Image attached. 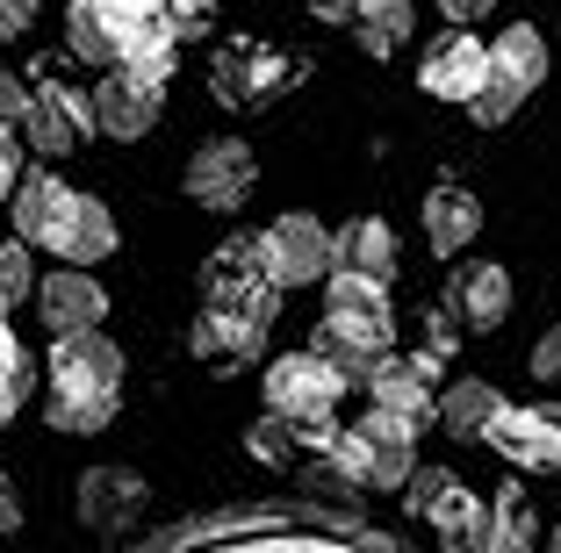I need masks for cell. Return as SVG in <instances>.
<instances>
[{
  "mask_svg": "<svg viewBox=\"0 0 561 553\" xmlns=\"http://www.w3.org/2000/svg\"><path fill=\"white\" fill-rule=\"evenodd\" d=\"M518 546H533V510L518 488H496L490 496V553H518Z\"/></svg>",
  "mask_w": 561,
  "mask_h": 553,
  "instance_id": "484cf974",
  "label": "cell"
},
{
  "mask_svg": "<svg viewBox=\"0 0 561 553\" xmlns=\"http://www.w3.org/2000/svg\"><path fill=\"white\" fill-rule=\"evenodd\" d=\"M108 252H116V216L101 209L94 195H80V201H72L66 238H58V260H66V266H94V260H108Z\"/></svg>",
  "mask_w": 561,
  "mask_h": 553,
  "instance_id": "e0dca14e",
  "label": "cell"
},
{
  "mask_svg": "<svg viewBox=\"0 0 561 553\" xmlns=\"http://www.w3.org/2000/svg\"><path fill=\"white\" fill-rule=\"evenodd\" d=\"M482 72H490V44L468 36V22H454L446 36H432L425 58H417V87H425L432 101H468L482 87Z\"/></svg>",
  "mask_w": 561,
  "mask_h": 553,
  "instance_id": "5b68a950",
  "label": "cell"
},
{
  "mask_svg": "<svg viewBox=\"0 0 561 553\" xmlns=\"http://www.w3.org/2000/svg\"><path fill=\"white\" fill-rule=\"evenodd\" d=\"M360 488H367V482H360V474H353L339 453H324L310 474H302V496H310V504H324V510H353V504H360Z\"/></svg>",
  "mask_w": 561,
  "mask_h": 553,
  "instance_id": "d4e9b609",
  "label": "cell"
},
{
  "mask_svg": "<svg viewBox=\"0 0 561 553\" xmlns=\"http://www.w3.org/2000/svg\"><path fill=\"white\" fill-rule=\"evenodd\" d=\"M159 94L165 87H151V80H137L130 66H108V80L94 87V130H108V137H151V123H159Z\"/></svg>",
  "mask_w": 561,
  "mask_h": 553,
  "instance_id": "8fae6325",
  "label": "cell"
},
{
  "mask_svg": "<svg viewBox=\"0 0 561 553\" xmlns=\"http://www.w3.org/2000/svg\"><path fill=\"white\" fill-rule=\"evenodd\" d=\"M446 310H454L461 331H496L504 316H512V274L490 266V260L454 266V280H446Z\"/></svg>",
  "mask_w": 561,
  "mask_h": 553,
  "instance_id": "7c38bea8",
  "label": "cell"
},
{
  "mask_svg": "<svg viewBox=\"0 0 561 553\" xmlns=\"http://www.w3.org/2000/svg\"><path fill=\"white\" fill-rule=\"evenodd\" d=\"M331 266H353V274H375V280H397V230L381 216H360L331 238Z\"/></svg>",
  "mask_w": 561,
  "mask_h": 553,
  "instance_id": "9a60e30c",
  "label": "cell"
},
{
  "mask_svg": "<svg viewBox=\"0 0 561 553\" xmlns=\"http://www.w3.org/2000/svg\"><path fill=\"white\" fill-rule=\"evenodd\" d=\"M425 518L439 525L446 546H482V553H490V496H468V488L454 482V488L439 496V504L425 510Z\"/></svg>",
  "mask_w": 561,
  "mask_h": 553,
  "instance_id": "ffe728a7",
  "label": "cell"
},
{
  "mask_svg": "<svg viewBox=\"0 0 561 553\" xmlns=\"http://www.w3.org/2000/svg\"><path fill=\"white\" fill-rule=\"evenodd\" d=\"M0 395H8V403L30 395V359H22V345H15V331H8V324H0Z\"/></svg>",
  "mask_w": 561,
  "mask_h": 553,
  "instance_id": "d6a6232c",
  "label": "cell"
},
{
  "mask_svg": "<svg viewBox=\"0 0 561 553\" xmlns=\"http://www.w3.org/2000/svg\"><path fill=\"white\" fill-rule=\"evenodd\" d=\"M36 310H44L50 338H58V331H87V324L108 316V288H101L87 266H58L50 280H36Z\"/></svg>",
  "mask_w": 561,
  "mask_h": 553,
  "instance_id": "4fadbf2b",
  "label": "cell"
},
{
  "mask_svg": "<svg viewBox=\"0 0 561 553\" xmlns=\"http://www.w3.org/2000/svg\"><path fill=\"white\" fill-rule=\"evenodd\" d=\"M15 180H22V151H15V123H0V201L15 195Z\"/></svg>",
  "mask_w": 561,
  "mask_h": 553,
  "instance_id": "e575fe53",
  "label": "cell"
},
{
  "mask_svg": "<svg viewBox=\"0 0 561 553\" xmlns=\"http://www.w3.org/2000/svg\"><path fill=\"white\" fill-rule=\"evenodd\" d=\"M490 446L512 468H540V474H554L561 468V410H496L490 417Z\"/></svg>",
  "mask_w": 561,
  "mask_h": 553,
  "instance_id": "30bf717a",
  "label": "cell"
},
{
  "mask_svg": "<svg viewBox=\"0 0 561 553\" xmlns=\"http://www.w3.org/2000/svg\"><path fill=\"white\" fill-rule=\"evenodd\" d=\"M324 288H331V324L346 331V338L375 345V353H389V280L353 274V266H331Z\"/></svg>",
  "mask_w": 561,
  "mask_h": 553,
  "instance_id": "8992f818",
  "label": "cell"
},
{
  "mask_svg": "<svg viewBox=\"0 0 561 553\" xmlns=\"http://www.w3.org/2000/svg\"><path fill=\"white\" fill-rule=\"evenodd\" d=\"M432 367H439V353H381L375 375H367V395H375L381 410H397V417H411L417 431H425L432 417H439V403H432Z\"/></svg>",
  "mask_w": 561,
  "mask_h": 553,
  "instance_id": "ba28073f",
  "label": "cell"
},
{
  "mask_svg": "<svg viewBox=\"0 0 561 553\" xmlns=\"http://www.w3.org/2000/svg\"><path fill=\"white\" fill-rule=\"evenodd\" d=\"M30 22H36V0H0V44L8 36H30Z\"/></svg>",
  "mask_w": 561,
  "mask_h": 553,
  "instance_id": "d590c367",
  "label": "cell"
},
{
  "mask_svg": "<svg viewBox=\"0 0 561 553\" xmlns=\"http://www.w3.org/2000/svg\"><path fill=\"white\" fill-rule=\"evenodd\" d=\"M476 230H482V201L468 195V187H439V195L425 201V244H432V252L454 260V252H468Z\"/></svg>",
  "mask_w": 561,
  "mask_h": 553,
  "instance_id": "2e32d148",
  "label": "cell"
},
{
  "mask_svg": "<svg viewBox=\"0 0 561 553\" xmlns=\"http://www.w3.org/2000/svg\"><path fill=\"white\" fill-rule=\"evenodd\" d=\"M94 8H101V22L116 30V50L137 44L145 30H173V22H165V0H94Z\"/></svg>",
  "mask_w": 561,
  "mask_h": 553,
  "instance_id": "83f0119b",
  "label": "cell"
},
{
  "mask_svg": "<svg viewBox=\"0 0 561 553\" xmlns=\"http://www.w3.org/2000/svg\"><path fill=\"white\" fill-rule=\"evenodd\" d=\"M439 8H446V22H468V30L490 15V0H439Z\"/></svg>",
  "mask_w": 561,
  "mask_h": 553,
  "instance_id": "f35d334b",
  "label": "cell"
},
{
  "mask_svg": "<svg viewBox=\"0 0 561 553\" xmlns=\"http://www.w3.org/2000/svg\"><path fill=\"white\" fill-rule=\"evenodd\" d=\"M252 180H260V165H252V151L238 145V137H209V145L187 159V195H195L202 209H238V201L252 195Z\"/></svg>",
  "mask_w": 561,
  "mask_h": 553,
  "instance_id": "52a82bcc",
  "label": "cell"
},
{
  "mask_svg": "<svg viewBox=\"0 0 561 553\" xmlns=\"http://www.w3.org/2000/svg\"><path fill=\"white\" fill-rule=\"evenodd\" d=\"M22 130H30V151L44 159H66L94 137V101L72 94V87H50V94H30V115H22Z\"/></svg>",
  "mask_w": 561,
  "mask_h": 553,
  "instance_id": "9c48e42d",
  "label": "cell"
},
{
  "mask_svg": "<svg viewBox=\"0 0 561 553\" xmlns=\"http://www.w3.org/2000/svg\"><path fill=\"white\" fill-rule=\"evenodd\" d=\"M302 8H310V15H324V22H353V8H360V0H302Z\"/></svg>",
  "mask_w": 561,
  "mask_h": 553,
  "instance_id": "ab89813d",
  "label": "cell"
},
{
  "mask_svg": "<svg viewBox=\"0 0 561 553\" xmlns=\"http://www.w3.org/2000/svg\"><path fill=\"white\" fill-rule=\"evenodd\" d=\"M324 453H339L353 474H360L367 488H403V474L417 468V424L397 417V410H367L353 431H339V439L324 446Z\"/></svg>",
  "mask_w": 561,
  "mask_h": 553,
  "instance_id": "6da1fadb",
  "label": "cell"
},
{
  "mask_svg": "<svg viewBox=\"0 0 561 553\" xmlns=\"http://www.w3.org/2000/svg\"><path fill=\"white\" fill-rule=\"evenodd\" d=\"M30 295H36V266H30V244H8V238H0V316H8V310H15V302H30Z\"/></svg>",
  "mask_w": 561,
  "mask_h": 553,
  "instance_id": "4dcf8cb0",
  "label": "cell"
},
{
  "mask_svg": "<svg viewBox=\"0 0 561 553\" xmlns=\"http://www.w3.org/2000/svg\"><path fill=\"white\" fill-rule=\"evenodd\" d=\"M554 546H561V532H554Z\"/></svg>",
  "mask_w": 561,
  "mask_h": 553,
  "instance_id": "7bdbcfd3",
  "label": "cell"
},
{
  "mask_svg": "<svg viewBox=\"0 0 561 553\" xmlns=\"http://www.w3.org/2000/svg\"><path fill=\"white\" fill-rule=\"evenodd\" d=\"M145 504V482L137 474H116V468H101V474H87V525H101V532H116L130 510Z\"/></svg>",
  "mask_w": 561,
  "mask_h": 553,
  "instance_id": "44dd1931",
  "label": "cell"
},
{
  "mask_svg": "<svg viewBox=\"0 0 561 553\" xmlns=\"http://www.w3.org/2000/svg\"><path fill=\"white\" fill-rule=\"evenodd\" d=\"M339 395H346V375H339L324 353H280L274 367H266V403H274L280 417H296V424L331 417Z\"/></svg>",
  "mask_w": 561,
  "mask_h": 553,
  "instance_id": "7a4b0ae2",
  "label": "cell"
},
{
  "mask_svg": "<svg viewBox=\"0 0 561 553\" xmlns=\"http://www.w3.org/2000/svg\"><path fill=\"white\" fill-rule=\"evenodd\" d=\"M533 375H540V381H561V324L533 345Z\"/></svg>",
  "mask_w": 561,
  "mask_h": 553,
  "instance_id": "8d00e7d4",
  "label": "cell"
},
{
  "mask_svg": "<svg viewBox=\"0 0 561 553\" xmlns=\"http://www.w3.org/2000/svg\"><path fill=\"white\" fill-rule=\"evenodd\" d=\"M310 353H324L331 359V367H339V375H346V381H367V375H375V345H360V338H346V331H339V324H331V316H324V324H317V345H310Z\"/></svg>",
  "mask_w": 561,
  "mask_h": 553,
  "instance_id": "f1b7e54d",
  "label": "cell"
},
{
  "mask_svg": "<svg viewBox=\"0 0 561 553\" xmlns=\"http://www.w3.org/2000/svg\"><path fill=\"white\" fill-rule=\"evenodd\" d=\"M123 389V353L101 338L94 324L87 331H58L50 345V395H116Z\"/></svg>",
  "mask_w": 561,
  "mask_h": 553,
  "instance_id": "277c9868",
  "label": "cell"
},
{
  "mask_svg": "<svg viewBox=\"0 0 561 553\" xmlns=\"http://www.w3.org/2000/svg\"><path fill=\"white\" fill-rule=\"evenodd\" d=\"M260 274L274 280V288H310V280H324L331 274V230L317 223V216H280V223H266Z\"/></svg>",
  "mask_w": 561,
  "mask_h": 553,
  "instance_id": "3957f363",
  "label": "cell"
},
{
  "mask_svg": "<svg viewBox=\"0 0 561 553\" xmlns=\"http://www.w3.org/2000/svg\"><path fill=\"white\" fill-rule=\"evenodd\" d=\"M22 115H30V94H22L15 72H0V123H15V130H22Z\"/></svg>",
  "mask_w": 561,
  "mask_h": 553,
  "instance_id": "74e56055",
  "label": "cell"
},
{
  "mask_svg": "<svg viewBox=\"0 0 561 553\" xmlns=\"http://www.w3.org/2000/svg\"><path fill=\"white\" fill-rule=\"evenodd\" d=\"M518 108H526V87H512L504 72H482V87L468 94V115H476L482 130H496V123H512Z\"/></svg>",
  "mask_w": 561,
  "mask_h": 553,
  "instance_id": "f546056e",
  "label": "cell"
},
{
  "mask_svg": "<svg viewBox=\"0 0 561 553\" xmlns=\"http://www.w3.org/2000/svg\"><path fill=\"white\" fill-rule=\"evenodd\" d=\"M22 525V504H15V488H8V474H0V532H15Z\"/></svg>",
  "mask_w": 561,
  "mask_h": 553,
  "instance_id": "60d3db41",
  "label": "cell"
},
{
  "mask_svg": "<svg viewBox=\"0 0 561 553\" xmlns=\"http://www.w3.org/2000/svg\"><path fill=\"white\" fill-rule=\"evenodd\" d=\"M403 488H411V496H403L411 510H432L446 488H454V474H446V468H411V474H403Z\"/></svg>",
  "mask_w": 561,
  "mask_h": 553,
  "instance_id": "836d02e7",
  "label": "cell"
},
{
  "mask_svg": "<svg viewBox=\"0 0 561 553\" xmlns=\"http://www.w3.org/2000/svg\"><path fill=\"white\" fill-rule=\"evenodd\" d=\"M66 36H72V58H87V66H116V58H123L116 30L101 22L94 0H72V8H66Z\"/></svg>",
  "mask_w": 561,
  "mask_h": 553,
  "instance_id": "cb8c5ba5",
  "label": "cell"
},
{
  "mask_svg": "<svg viewBox=\"0 0 561 553\" xmlns=\"http://www.w3.org/2000/svg\"><path fill=\"white\" fill-rule=\"evenodd\" d=\"M353 30H360V44L375 50V58H389V50L411 36V0H360V8H353Z\"/></svg>",
  "mask_w": 561,
  "mask_h": 553,
  "instance_id": "603a6c76",
  "label": "cell"
},
{
  "mask_svg": "<svg viewBox=\"0 0 561 553\" xmlns=\"http://www.w3.org/2000/svg\"><path fill=\"white\" fill-rule=\"evenodd\" d=\"M108 417H116V395H50V431H66V439H87Z\"/></svg>",
  "mask_w": 561,
  "mask_h": 553,
  "instance_id": "4316f807",
  "label": "cell"
},
{
  "mask_svg": "<svg viewBox=\"0 0 561 553\" xmlns=\"http://www.w3.org/2000/svg\"><path fill=\"white\" fill-rule=\"evenodd\" d=\"M274 58H260V50H252V44H238V50H224V58H216V101H231V108H238V101H260V87L266 80H274Z\"/></svg>",
  "mask_w": 561,
  "mask_h": 553,
  "instance_id": "7402d4cb",
  "label": "cell"
},
{
  "mask_svg": "<svg viewBox=\"0 0 561 553\" xmlns=\"http://www.w3.org/2000/svg\"><path fill=\"white\" fill-rule=\"evenodd\" d=\"M490 72H504L512 87H526V94H533V87L547 80V36L533 30V22H512V30L490 44Z\"/></svg>",
  "mask_w": 561,
  "mask_h": 553,
  "instance_id": "ac0fdd59",
  "label": "cell"
},
{
  "mask_svg": "<svg viewBox=\"0 0 561 553\" xmlns=\"http://www.w3.org/2000/svg\"><path fill=\"white\" fill-rule=\"evenodd\" d=\"M72 187L66 180H50V173H36V180H15V230H22V244H44V252H58V238H66V223H72Z\"/></svg>",
  "mask_w": 561,
  "mask_h": 553,
  "instance_id": "5bb4252c",
  "label": "cell"
},
{
  "mask_svg": "<svg viewBox=\"0 0 561 553\" xmlns=\"http://www.w3.org/2000/svg\"><path fill=\"white\" fill-rule=\"evenodd\" d=\"M504 410V395L490 389V381H454V389L439 395V424L446 439H490V417Z\"/></svg>",
  "mask_w": 561,
  "mask_h": 553,
  "instance_id": "d6986e66",
  "label": "cell"
},
{
  "mask_svg": "<svg viewBox=\"0 0 561 553\" xmlns=\"http://www.w3.org/2000/svg\"><path fill=\"white\" fill-rule=\"evenodd\" d=\"M296 439H302V424H296V417H280V410H274V417H266L260 431H252V453H260V460H274V468H280V460H296Z\"/></svg>",
  "mask_w": 561,
  "mask_h": 553,
  "instance_id": "1f68e13d",
  "label": "cell"
},
{
  "mask_svg": "<svg viewBox=\"0 0 561 553\" xmlns=\"http://www.w3.org/2000/svg\"><path fill=\"white\" fill-rule=\"evenodd\" d=\"M8 417H15V403H8V395H0V431H8Z\"/></svg>",
  "mask_w": 561,
  "mask_h": 553,
  "instance_id": "b9f144b4",
  "label": "cell"
}]
</instances>
